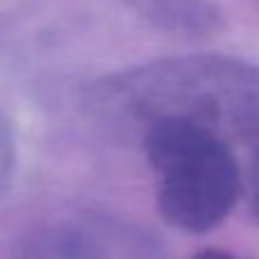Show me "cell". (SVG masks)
Returning a JSON list of instances; mask_svg holds the SVG:
<instances>
[{
	"instance_id": "obj_1",
	"label": "cell",
	"mask_w": 259,
	"mask_h": 259,
	"mask_svg": "<svg viewBox=\"0 0 259 259\" xmlns=\"http://www.w3.org/2000/svg\"><path fill=\"white\" fill-rule=\"evenodd\" d=\"M87 105L112 130L191 123L223 141L259 137V66L241 57L193 53L137 64L96 80Z\"/></svg>"
},
{
	"instance_id": "obj_4",
	"label": "cell",
	"mask_w": 259,
	"mask_h": 259,
	"mask_svg": "<svg viewBox=\"0 0 259 259\" xmlns=\"http://www.w3.org/2000/svg\"><path fill=\"white\" fill-rule=\"evenodd\" d=\"M155 27L180 36H209L223 27V14L211 0H132Z\"/></svg>"
},
{
	"instance_id": "obj_5",
	"label": "cell",
	"mask_w": 259,
	"mask_h": 259,
	"mask_svg": "<svg viewBox=\"0 0 259 259\" xmlns=\"http://www.w3.org/2000/svg\"><path fill=\"white\" fill-rule=\"evenodd\" d=\"M16 137H14L12 121L0 109V198L12 187L14 173H16Z\"/></svg>"
},
{
	"instance_id": "obj_6",
	"label": "cell",
	"mask_w": 259,
	"mask_h": 259,
	"mask_svg": "<svg viewBox=\"0 0 259 259\" xmlns=\"http://www.w3.org/2000/svg\"><path fill=\"white\" fill-rule=\"evenodd\" d=\"M250 159H248V168H246V196H248V205H250V214L252 221L259 228V137H255L250 143Z\"/></svg>"
},
{
	"instance_id": "obj_3",
	"label": "cell",
	"mask_w": 259,
	"mask_h": 259,
	"mask_svg": "<svg viewBox=\"0 0 259 259\" xmlns=\"http://www.w3.org/2000/svg\"><path fill=\"white\" fill-rule=\"evenodd\" d=\"M18 259H170L166 246L139 223L100 211L59 219L41 228Z\"/></svg>"
},
{
	"instance_id": "obj_2",
	"label": "cell",
	"mask_w": 259,
	"mask_h": 259,
	"mask_svg": "<svg viewBox=\"0 0 259 259\" xmlns=\"http://www.w3.org/2000/svg\"><path fill=\"white\" fill-rule=\"evenodd\" d=\"M159 175L157 207L168 225L202 234L221 225L243 193V170L228 141L191 123H155L141 132Z\"/></svg>"
},
{
	"instance_id": "obj_7",
	"label": "cell",
	"mask_w": 259,
	"mask_h": 259,
	"mask_svg": "<svg viewBox=\"0 0 259 259\" xmlns=\"http://www.w3.org/2000/svg\"><path fill=\"white\" fill-rule=\"evenodd\" d=\"M191 259H248V257L234 255V252L221 250V248H202V250H198Z\"/></svg>"
}]
</instances>
